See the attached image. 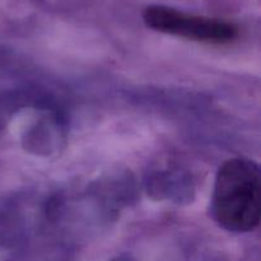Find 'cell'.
I'll list each match as a JSON object with an SVG mask.
<instances>
[{
  "instance_id": "1",
  "label": "cell",
  "mask_w": 261,
  "mask_h": 261,
  "mask_svg": "<svg viewBox=\"0 0 261 261\" xmlns=\"http://www.w3.org/2000/svg\"><path fill=\"white\" fill-rule=\"evenodd\" d=\"M211 208L213 219L226 231H255L260 224L259 165L245 157L227 160L217 172Z\"/></svg>"
},
{
  "instance_id": "2",
  "label": "cell",
  "mask_w": 261,
  "mask_h": 261,
  "mask_svg": "<svg viewBox=\"0 0 261 261\" xmlns=\"http://www.w3.org/2000/svg\"><path fill=\"white\" fill-rule=\"evenodd\" d=\"M143 20L157 32L211 45H226L239 36V27L228 20L190 14L166 5L147 7Z\"/></svg>"
}]
</instances>
